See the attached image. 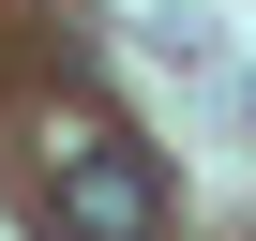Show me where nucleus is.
<instances>
[{
	"instance_id": "1",
	"label": "nucleus",
	"mask_w": 256,
	"mask_h": 241,
	"mask_svg": "<svg viewBox=\"0 0 256 241\" xmlns=\"http://www.w3.org/2000/svg\"><path fill=\"white\" fill-rule=\"evenodd\" d=\"M46 226L60 241H166V166L136 151V136H76L46 151Z\"/></svg>"
}]
</instances>
